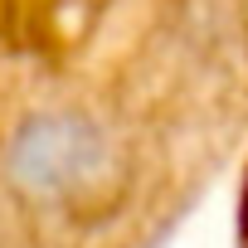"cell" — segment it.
I'll return each mask as SVG.
<instances>
[{"mask_svg":"<svg viewBox=\"0 0 248 248\" xmlns=\"http://www.w3.org/2000/svg\"><path fill=\"white\" fill-rule=\"evenodd\" d=\"M127 175V151L112 122H102L93 107H39L20 117L5 146H0V180L5 190L44 214L88 209L107 195H117Z\"/></svg>","mask_w":248,"mask_h":248,"instance_id":"cell-1","label":"cell"},{"mask_svg":"<svg viewBox=\"0 0 248 248\" xmlns=\"http://www.w3.org/2000/svg\"><path fill=\"white\" fill-rule=\"evenodd\" d=\"M238 248H248V175H243V195H238Z\"/></svg>","mask_w":248,"mask_h":248,"instance_id":"cell-2","label":"cell"}]
</instances>
